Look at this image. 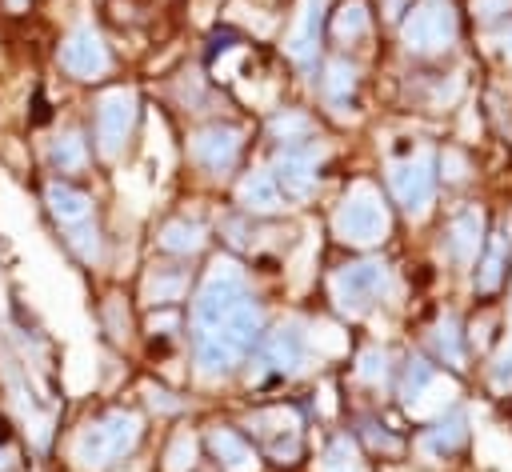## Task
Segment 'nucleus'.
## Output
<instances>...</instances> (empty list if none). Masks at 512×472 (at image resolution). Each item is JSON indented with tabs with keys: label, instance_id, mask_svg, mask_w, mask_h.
<instances>
[{
	"label": "nucleus",
	"instance_id": "f257e3e1",
	"mask_svg": "<svg viewBox=\"0 0 512 472\" xmlns=\"http://www.w3.org/2000/svg\"><path fill=\"white\" fill-rule=\"evenodd\" d=\"M260 340V308L244 296L224 320H216L212 328L196 332V368L200 376H224L232 372L248 348Z\"/></svg>",
	"mask_w": 512,
	"mask_h": 472
},
{
	"label": "nucleus",
	"instance_id": "f03ea898",
	"mask_svg": "<svg viewBox=\"0 0 512 472\" xmlns=\"http://www.w3.org/2000/svg\"><path fill=\"white\" fill-rule=\"evenodd\" d=\"M136 440H140V416L128 412V408H112V412H104L100 420H92V424L76 436L72 456L80 460V468L100 472V468L124 460V456L136 448Z\"/></svg>",
	"mask_w": 512,
	"mask_h": 472
},
{
	"label": "nucleus",
	"instance_id": "7ed1b4c3",
	"mask_svg": "<svg viewBox=\"0 0 512 472\" xmlns=\"http://www.w3.org/2000/svg\"><path fill=\"white\" fill-rule=\"evenodd\" d=\"M336 236L344 244H376L388 236V212H384V200L372 184H356L344 204L336 208V220H332Z\"/></svg>",
	"mask_w": 512,
	"mask_h": 472
},
{
	"label": "nucleus",
	"instance_id": "20e7f679",
	"mask_svg": "<svg viewBox=\"0 0 512 472\" xmlns=\"http://www.w3.org/2000/svg\"><path fill=\"white\" fill-rule=\"evenodd\" d=\"M244 296H248L244 272H240L232 260H216L212 272L204 276L196 300H192V332H204V328H212L216 320H224Z\"/></svg>",
	"mask_w": 512,
	"mask_h": 472
},
{
	"label": "nucleus",
	"instance_id": "39448f33",
	"mask_svg": "<svg viewBox=\"0 0 512 472\" xmlns=\"http://www.w3.org/2000/svg\"><path fill=\"white\" fill-rule=\"evenodd\" d=\"M388 284H392V276H388L384 260H356L332 276V296H336L340 312L360 316L388 296Z\"/></svg>",
	"mask_w": 512,
	"mask_h": 472
},
{
	"label": "nucleus",
	"instance_id": "423d86ee",
	"mask_svg": "<svg viewBox=\"0 0 512 472\" xmlns=\"http://www.w3.org/2000/svg\"><path fill=\"white\" fill-rule=\"evenodd\" d=\"M388 188L396 196V204L408 216H424L432 196H436V156L428 148H416L404 160H392L388 168Z\"/></svg>",
	"mask_w": 512,
	"mask_h": 472
},
{
	"label": "nucleus",
	"instance_id": "0eeeda50",
	"mask_svg": "<svg viewBox=\"0 0 512 472\" xmlns=\"http://www.w3.org/2000/svg\"><path fill=\"white\" fill-rule=\"evenodd\" d=\"M404 48L424 56V52H440L452 44L456 36V12H452V0H420L408 20H404Z\"/></svg>",
	"mask_w": 512,
	"mask_h": 472
},
{
	"label": "nucleus",
	"instance_id": "6e6552de",
	"mask_svg": "<svg viewBox=\"0 0 512 472\" xmlns=\"http://www.w3.org/2000/svg\"><path fill=\"white\" fill-rule=\"evenodd\" d=\"M132 120H136V96L128 88H112L100 96L96 104V140H100V152L104 156H116L132 132Z\"/></svg>",
	"mask_w": 512,
	"mask_h": 472
},
{
	"label": "nucleus",
	"instance_id": "1a4fd4ad",
	"mask_svg": "<svg viewBox=\"0 0 512 472\" xmlns=\"http://www.w3.org/2000/svg\"><path fill=\"white\" fill-rule=\"evenodd\" d=\"M60 64H64V72H72L80 80H96L108 72L112 56H108V48L92 24H76L68 32V40L60 44Z\"/></svg>",
	"mask_w": 512,
	"mask_h": 472
},
{
	"label": "nucleus",
	"instance_id": "9d476101",
	"mask_svg": "<svg viewBox=\"0 0 512 472\" xmlns=\"http://www.w3.org/2000/svg\"><path fill=\"white\" fill-rule=\"evenodd\" d=\"M272 180L280 196L288 200H308L316 188V148L312 144H284L272 168Z\"/></svg>",
	"mask_w": 512,
	"mask_h": 472
},
{
	"label": "nucleus",
	"instance_id": "9b49d317",
	"mask_svg": "<svg viewBox=\"0 0 512 472\" xmlns=\"http://www.w3.org/2000/svg\"><path fill=\"white\" fill-rule=\"evenodd\" d=\"M240 144H244V132H240V128H232V124H212V128H204V132L192 136V160H196L200 168H208L212 176H224V172L236 164Z\"/></svg>",
	"mask_w": 512,
	"mask_h": 472
},
{
	"label": "nucleus",
	"instance_id": "f8f14e48",
	"mask_svg": "<svg viewBox=\"0 0 512 472\" xmlns=\"http://www.w3.org/2000/svg\"><path fill=\"white\" fill-rule=\"evenodd\" d=\"M260 372L268 376H292L300 364H304V332L296 324H280L264 336L260 344V356H256Z\"/></svg>",
	"mask_w": 512,
	"mask_h": 472
},
{
	"label": "nucleus",
	"instance_id": "ddd939ff",
	"mask_svg": "<svg viewBox=\"0 0 512 472\" xmlns=\"http://www.w3.org/2000/svg\"><path fill=\"white\" fill-rule=\"evenodd\" d=\"M252 428H256V436L268 444V452H272L280 464L296 460V452H300V420H296V412H288V408L256 412V416H252Z\"/></svg>",
	"mask_w": 512,
	"mask_h": 472
},
{
	"label": "nucleus",
	"instance_id": "4468645a",
	"mask_svg": "<svg viewBox=\"0 0 512 472\" xmlns=\"http://www.w3.org/2000/svg\"><path fill=\"white\" fill-rule=\"evenodd\" d=\"M480 232H484V216L476 208H460L452 220H448V232H444V256L460 268H468L480 252Z\"/></svg>",
	"mask_w": 512,
	"mask_h": 472
},
{
	"label": "nucleus",
	"instance_id": "2eb2a0df",
	"mask_svg": "<svg viewBox=\"0 0 512 472\" xmlns=\"http://www.w3.org/2000/svg\"><path fill=\"white\" fill-rule=\"evenodd\" d=\"M324 4H328V0H304V4H300V20H296L292 36L284 40V52H288L300 68H308V64L316 60V40H320V24H324Z\"/></svg>",
	"mask_w": 512,
	"mask_h": 472
},
{
	"label": "nucleus",
	"instance_id": "dca6fc26",
	"mask_svg": "<svg viewBox=\"0 0 512 472\" xmlns=\"http://www.w3.org/2000/svg\"><path fill=\"white\" fill-rule=\"evenodd\" d=\"M48 208L64 228L92 220V196L80 188H68V184H48Z\"/></svg>",
	"mask_w": 512,
	"mask_h": 472
},
{
	"label": "nucleus",
	"instance_id": "f3484780",
	"mask_svg": "<svg viewBox=\"0 0 512 472\" xmlns=\"http://www.w3.org/2000/svg\"><path fill=\"white\" fill-rule=\"evenodd\" d=\"M216 460L224 464V472H256V452L244 444V436H236L232 428H212L208 436Z\"/></svg>",
	"mask_w": 512,
	"mask_h": 472
},
{
	"label": "nucleus",
	"instance_id": "a211bd4d",
	"mask_svg": "<svg viewBox=\"0 0 512 472\" xmlns=\"http://www.w3.org/2000/svg\"><path fill=\"white\" fill-rule=\"evenodd\" d=\"M188 292V272L184 268H152L144 280V300L148 304H176Z\"/></svg>",
	"mask_w": 512,
	"mask_h": 472
},
{
	"label": "nucleus",
	"instance_id": "6ab92c4d",
	"mask_svg": "<svg viewBox=\"0 0 512 472\" xmlns=\"http://www.w3.org/2000/svg\"><path fill=\"white\" fill-rule=\"evenodd\" d=\"M280 200H284V196H280L272 172H252V176L240 180V204H244L248 212H276Z\"/></svg>",
	"mask_w": 512,
	"mask_h": 472
},
{
	"label": "nucleus",
	"instance_id": "aec40b11",
	"mask_svg": "<svg viewBox=\"0 0 512 472\" xmlns=\"http://www.w3.org/2000/svg\"><path fill=\"white\" fill-rule=\"evenodd\" d=\"M160 248L176 252V256H192V252L204 248V228L196 220H168L160 228Z\"/></svg>",
	"mask_w": 512,
	"mask_h": 472
},
{
	"label": "nucleus",
	"instance_id": "412c9836",
	"mask_svg": "<svg viewBox=\"0 0 512 472\" xmlns=\"http://www.w3.org/2000/svg\"><path fill=\"white\" fill-rule=\"evenodd\" d=\"M352 92H356V68L344 64V60H332L328 72H324V100H328L336 112H344V108L352 104Z\"/></svg>",
	"mask_w": 512,
	"mask_h": 472
},
{
	"label": "nucleus",
	"instance_id": "4be33fe9",
	"mask_svg": "<svg viewBox=\"0 0 512 472\" xmlns=\"http://www.w3.org/2000/svg\"><path fill=\"white\" fill-rule=\"evenodd\" d=\"M508 252H512V232H508V228H500V232L492 236V252H488V256H484V264H480V276H476V284H480L484 292H492V288L500 284Z\"/></svg>",
	"mask_w": 512,
	"mask_h": 472
},
{
	"label": "nucleus",
	"instance_id": "5701e85b",
	"mask_svg": "<svg viewBox=\"0 0 512 472\" xmlns=\"http://www.w3.org/2000/svg\"><path fill=\"white\" fill-rule=\"evenodd\" d=\"M464 436H468V428H464V416L456 412V416H448V420H440L428 436H424V452H432V456H448L452 448H460L464 444Z\"/></svg>",
	"mask_w": 512,
	"mask_h": 472
},
{
	"label": "nucleus",
	"instance_id": "b1692460",
	"mask_svg": "<svg viewBox=\"0 0 512 472\" xmlns=\"http://www.w3.org/2000/svg\"><path fill=\"white\" fill-rule=\"evenodd\" d=\"M332 32H336V40H360L364 32H368V8H364V0H344L340 4V12H336V20H332Z\"/></svg>",
	"mask_w": 512,
	"mask_h": 472
},
{
	"label": "nucleus",
	"instance_id": "393cba45",
	"mask_svg": "<svg viewBox=\"0 0 512 472\" xmlns=\"http://www.w3.org/2000/svg\"><path fill=\"white\" fill-rule=\"evenodd\" d=\"M436 384V372H432V364L424 360V356H412L408 364H404V380H400V396L408 400V404H416L428 388Z\"/></svg>",
	"mask_w": 512,
	"mask_h": 472
},
{
	"label": "nucleus",
	"instance_id": "a878e982",
	"mask_svg": "<svg viewBox=\"0 0 512 472\" xmlns=\"http://www.w3.org/2000/svg\"><path fill=\"white\" fill-rule=\"evenodd\" d=\"M84 160H88V148H84V136H80V132L56 136V144H52V164H56L60 172H80Z\"/></svg>",
	"mask_w": 512,
	"mask_h": 472
},
{
	"label": "nucleus",
	"instance_id": "bb28decb",
	"mask_svg": "<svg viewBox=\"0 0 512 472\" xmlns=\"http://www.w3.org/2000/svg\"><path fill=\"white\" fill-rule=\"evenodd\" d=\"M68 244H72V252H76L84 264L100 260V236H96V224H92V220H84V224L68 228Z\"/></svg>",
	"mask_w": 512,
	"mask_h": 472
},
{
	"label": "nucleus",
	"instance_id": "cd10ccee",
	"mask_svg": "<svg viewBox=\"0 0 512 472\" xmlns=\"http://www.w3.org/2000/svg\"><path fill=\"white\" fill-rule=\"evenodd\" d=\"M308 132H312V120L304 112H284V116L272 120V136L284 140V144H300Z\"/></svg>",
	"mask_w": 512,
	"mask_h": 472
},
{
	"label": "nucleus",
	"instance_id": "c85d7f7f",
	"mask_svg": "<svg viewBox=\"0 0 512 472\" xmlns=\"http://www.w3.org/2000/svg\"><path fill=\"white\" fill-rule=\"evenodd\" d=\"M436 348H440V356L448 360V364H464V348H460V332H456V320L448 316L444 324H436Z\"/></svg>",
	"mask_w": 512,
	"mask_h": 472
},
{
	"label": "nucleus",
	"instance_id": "c756f323",
	"mask_svg": "<svg viewBox=\"0 0 512 472\" xmlns=\"http://www.w3.org/2000/svg\"><path fill=\"white\" fill-rule=\"evenodd\" d=\"M320 472H364V468H360V460H356V448H352L348 440H336V444L328 448Z\"/></svg>",
	"mask_w": 512,
	"mask_h": 472
},
{
	"label": "nucleus",
	"instance_id": "7c9ffc66",
	"mask_svg": "<svg viewBox=\"0 0 512 472\" xmlns=\"http://www.w3.org/2000/svg\"><path fill=\"white\" fill-rule=\"evenodd\" d=\"M192 460H196V440L188 436V432H180L176 440H172V448H168V472H188L192 468Z\"/></svg>",
	"mask_w": 512,
	"mask_h": 472
},
{
	"label": "nucleus",
	"instance_id": "2f4dec72",
	"mask_svg": "<svg viewBox=\"0 0 512 472\" xmlns=\"http://www.w3.org/2000/svg\"><path fill=\"white\" fill-rule=\"evenodd\" d=\"M360 376H364L368 384H380V380L388 376V356H384V352H376V348H372V352H364V356H360Z\"/></svg>",
	"mask_w": 512,
	"mask_h": 472
},
{
	"label": "nucleus",
	"instance_id": "473e14b6",
	"mask_svg": "<svg viewBox=\"0 0 512 472\" xmlns=\"http://www.w3.org/2000/svg\"><path fill=\"white\" fill-rule=\"evenodd\" d=\"M492 384L496 388H508L512 384V344H504L500 356L492 360Z\"/></svg>",
	"mask_w": 512,
	"mask_h": 472
},
{
	"label": "nucleus",
	"instance_id": "72a5a7b5",
	"mask_svg": "<svg viewBox=\"0 0 512 472\" xmlns=\"http://www.w3.org/2000/svg\"><path fill=\"white\" fill-rule=\"evenodd\" d=\"M12 460H16V448H12V428H8V420L0 416V472H4Z\"/></svg>",
	"mask_w": 512,
	"mask_h": 472
},
{
	"label": "nucleus",
	"instance_id": "f704fd0d",
	"mask_svg": "<svg viewBox=\"0 0 512 472\" xmlns=\"http://www.w3.org/2000/svg\"><path fill=\"white\" fill-rule=\"evenodd\" d=\"M476 12H480V20H496V16L512 12V0H476Z\"/></svg>",
	"mask_w": 512,
	"mask_h": 472
},
{
	"label": "nucleus",
	"instance_id": "c9c22d12",
	"mask_svg": "<svg viewBox=\"0 0 512 472\" xmlns=\"http://www.w3.org/2000/svg\"><path fill=\"white\" fill-rule=\"evenodd\" d=\"M500 52H504V56H508V60H512V28H508V32H504V36H500Z\"/></svg>",
	"mask_w": 512,
	"mask_h": 472
},
{
	"label": "nucleus",
	"instance_id": "e433bc0d",
	"mask_svg": "<svg viewBox=\"0 0 512 472\" xmlns=\"http://www.w3.org/2000/svg\"><path fill=\"white\" fill-rule=\"evenodd\" d=\"M8 4H12V8H20V4H24V0H8Z\"/></svg>",
	"mask_w": 512,
	"mask_h": 472
}]
</instances>
